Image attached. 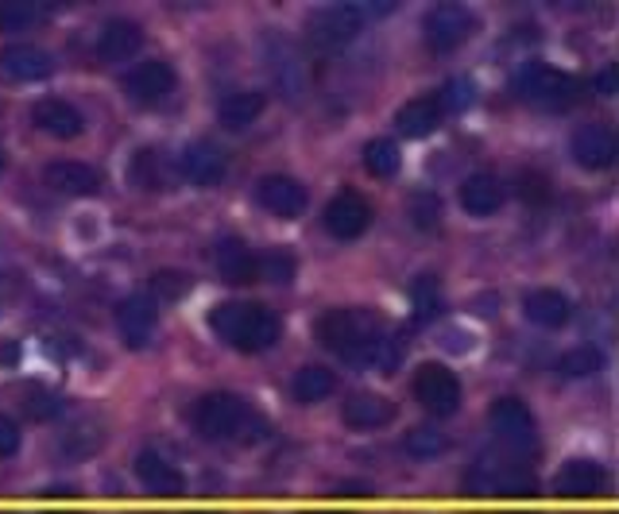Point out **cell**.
<instances>
[{
	"mask_svg": "<svg viewBox=\"0 0 619 514\" xmlns=\"http://www.w3.org/2000/svg\"><path fill=\"white\" fill-rule=\"evenodd\" d=\"M194 429L206 441L252 445L268 437V418L248 398L232 395V391H214V395L198 398V406H194Z\"/></svg>",
	"mask_w": 619,
	"mask_h": 514,
	"instance_id": "6da1fadb",
	"label": "cell"
},
{
	"mask_svg": "<svg viewBox=\"0 0 619 514\" xmlns=\"http://www.w3.org/2000/svg\"><path fill=\"white\" fill-rule=\"evenodd\" d=\"M43 20L40 4H28V0H0V35L4 32H28L32 24Z\"/></svg>",
	"mask_w": 619,
	"mask_h": 514,
	"instance_id": "d590c367",
	"label": "cell"
},
{
	"mask_svg": "<svg viewBox=\"0 0 619 514\" xmlns=\"http://www.w3.org/2000/svg\"><path fill=\"white\" fill-rule=\"evenodd\" d=\"M334 391H337V375L329 372L326 364L298 368V372H294V380H291V395H294V403H302V406L326 403Z\"/></svg>",
	"mask_w": 619,
	"mask_h": 514,
	"instance_id": "f546056e",
	"label": "cell"
},
{
	"mask_svg": "<svg viewBox=\"0 0 619 514\" xmlns=\"http://www.w3.org/2000/svg\"><path fill=\"white\" fill-rule=\"evenodd\" d=\"M132 468H135V480H140L151 495L175 499V495H183V491H186V475L178 472V464H171L163 452H155V449L135 452Z\"/></svg>",
	"mask_w": 619,
	"mask_h": 514,
	"instance_id": "d6986e66",
	"label": "cell"
},
{
	"mask_svg": "<svg viewBox=\"0 0 619 514\" xmlns=\"http://www.w3.org/2000/svg\"><path fill=\"white\" fill-rule=\"evenodd\" d=\"M209 329L217 340H225L229 349L256 357V352L275 349L279 340V317L260 302H217L209 309Z\"/></svg>",
	"mask_w": 619,
	"mask_h": 514,
	"instance_id": "7a4b0ae2",
	"label": "cell"
},
{
	"mask_svg": "<svg viewBox=\"0 0 619 514\" xmlns=\"http://www.w3.org/2000/svg\"><path fill=\"white\" fill-rule=\"evenodd\" d=\"M596 89H600L604 97H611V94H616V66H604V70H600V78H596Z\"/></svg>",
	"mask_w": 619,
	"mask_h": 514,
	"instance_id": "bcb514c9",
	"label": "cell"
},
{
	"mask_svg": "<svg viewBox=\"0 0 619 514\" xmlns=\"http://www.w3.org/2000/svg\"><path fill=\"white\" fill-rule=\"evenodd\" d=\"M143 47V28L135 24V20H109V24L101 28V35H97V55L105 58V63H128V58H135Z\"/></svg>",
	"mask_w": 619,
	"mask_h": 514,
	"instance_id": "4316f807",
	"label": "cell"
},
{
	"mask_svg": "<svg viewBox=\"0 0 619 514\" xmlns=\"http://www.w3.org/2000/svg\"><path fill=\"white\" fill-rule=\"evenodd\" d=\"M406 214H411V225H414V229L434 232V229H442L445 209H442V198H437V194L422 190V194H414V198H411V206H406Z\"/></svg>",
	"mask_w": 619,
	"mask_h": 514,
	"instance_id": "8d00e7d4",
	"label": "cell"
},
{
	"mask_svg": "<svg viewBox=\"0 0 619 514\" xmlns=\"http://www.w3.org/2000/svg\"><path fill=\"white\" fill-rule=\"evenodd\" d=\"M256 201H260L271 217H279V221H294V217L306 214L310 194H306V186L291 175H263L260 183H256Z\"/></svg>",
	"mask_w": 619,
	"mask_h": 514,
	"instance_id": "4fadbf2b",
	"label": "cell"
},
{
	"mask_svg": "<svg viewBox=\"0 0 619 514\" xmlns=\"http://www.w3.org/2000/svg\"><path fill=\"white\" fill-rule=\"evenodd\" d=\"M411 302H414V325H430L437 321L445 298H442V283L434 275H419L411 283Z\"/></svg>",
	"mask_w": 619,
	"mask_h": 514,
	"instance_id": "1f68e13d",
	"label": "cell"
},
{
	"mask_svg": "<svg viewBox=\"0 0 619 514\" xmlns=\"http://www.w3.org/2000/svg\"><path fill=\"white\" fill-rule=\"evenodd\" d=\"M229 171L225 163V151L209 140H194L178 151V175L186 178L191 186H217Z\"/></svg>",
	"mask_w": 619,
	"mask_h": 514,
	"instance_id": "5bb4252c",
	"label": "cell"
},
{
	"mask_svg": "<svg viewBox=\"0 0 619 514\" xmlns=\"http://www.w3.org/2000/svg\"><path fill=\"white\" fill-rule=\"evenodd\" d=\"M403 449L419 460H430V457H442V452L449 449V437L434 426H414L411 434L403 437Z\"/></svg>",
	"mask_w": 619,
	"mask_h": 514,
	"instance_id": "e575fe53",
	"label": "cell"
},
{
	"mask_svg": "<svg viewBox=\"0 0 619 514\" xmlns=\"http://www.w3.org/2000/svg\"><path fill=\"white\" fill-rule=\"evenodd\" d=\"M322 225L334 240H360L372 225V206H368L365 194L357 190H341L326 201L322 209Z\"/></svg>",
	"mask_w": 619,
	"mask_h": 514,
	"instance_id": "8fae6325",
	"label": "cell"
},
{
	"mask_svg": "<svg viewBox=\"0 0 619 514\" xmlns=\"http://www.w3.org/2000/svg\"><path fill=\"white\" fill-rule=\"evenodd\" d=\"M63 411H66V403H63V395H55V391H47V387H28L24 391V414L32 422H51V418H58Z\"/></svg>",
	"mask_w": 619,
	"mask_h": 514,
	"instance_id": "f35d334b",
	"label": "cell"
},
{
	"mask_svg": "<svg viewBox=\"0 0 619 514\" xmlns=\"http://www.w3.org/2000/svg\"><path fill=\"white\" fill-rule=\"evenodd\" d=\"M214 267L225 283H256L260 278V255L252 252V244L240 237H221L214 244Z\"/></svg>",
	"mask_w": 619,
	"mask_h": 514,
	"instance_id": "ac0fdd59",
	"label": "cell"
},
{
	"mask_svg": "<svg viewBox=\"0 0 619 514\" xmlns=\"http://www.w3.org/2000/svg\"><path fill=\"white\" fill-rule=\"evenodd\" d=\"M120 89H124L128 101L135 105H163L171 101V94L178 89V74L171 63H163V58H143V63H135L132 70L120 78Z\"/></svg>",
	"mask_w": 619,
	"mask_h": 514,
	"instance_id": "30bf717a",
	"label": "cell"
},
{
	"mask_svg": "<svg viewBox=\"0 0 619 514\" xmlns=\"http://www.w3.org/2000/svg\"><path fill=\"white\" fill-rule=\"evenodd\" d=\"M17 291H20L17 275H0V309H4L12 298H17Z\"/></svg>",
	"mask_w": 619,
	"mask_h": 514,
	"instance_id": "f6af8a7d",
	"label": "cell"
},
{
	"mask_svg": "<svg viewBox=\"0 0 619 514\" xmlns=\"http://www.w3.org/2000/svg\"><path fill=\"white\" fill-rule=\"evenodd\" d=\"M341 422L349 429H383L395 422V403L388 395H376V391H357V395L345 398Z\"/></svg>",
	"mask_w": 619,
	"mask_h": 514,
	"instance_id": "7402d4cb",
	"label": "cell"
},
{
	"mask_svg": "<svg viewBox=\"0 0 619 514\" xmlns=\"http://www.w3.org/2000/svg\"><path fill=\"white\" fill-rule=\"evenodd\" d=\"M515 94H519V101L534 105V109L565 112L580 101V81L573 78V74L557 70V66L526 63L523 70L515 74Z\"/></svg>",
	"mask_w": 619,
	"mask_h": 514,
	"instance_id": "5b68a950",
	"label": "cell"
},
{
	"mask_svg": "<svg viewBox=\"0 0 619 514\" xmlns=\"http://www.w3.org/2000/svg\"><path fill=\"white\" fill-rule=\"evenodd\" d=\"M17 452H20V426L9 414H0V457H17Z\"/></svg>",
	"mask_w": 619,
	"mask_h": 514,
	"instance_id": "b9f144b4",
	"label": "cell"
},
{
	"mask_svg": "<svg viewBox=\"0 0 619 514\" xmlns=\"http://www.w3.org/2000/svg\"><path fill=\"white\" fill-rule=\"evenodd\" d=\"M411 387L414 398L422 403V411L434 414V418H453L460 411V380L445 364H434V360L419 364Z\"/></svg>",
	"mask_w": 619,
	"mask_h": 514,
	"instance_id": "9c48e42d",
	"label": "cell"
},
{
	"mask_svg": "<svg viewBox=\"0 0 619 514\" xmlns=\"http://www.w3.org/2000/svg\"><path fill=\"white\" fill-rule=\"evenodd\" d=\"M263 109H268V97L260 89H232L217 101V124L229 132H245L263 117Z\"/></svg>",
	"mask_w": 619,
	"mask_h": 514,
	"instance_id": "83f0119b",
	"label": "cell"
},
{
	"mask_svg": "<svg viewBox=\"0 0 619 514\" xmlns=\"http://www.w3.org/2000/svg\"><path fill=\"white\" fill-rule=\"evenodd\" d=\"M523 198L526 201H539V198H550V183H546V178H542V175H526V171H523Z\"/></svg>",
	"mask_w": 619,
	"mask_h": 514,
	"instance_id": "7bdbcfd3",
	"label": "cell"
},
{
	"mask_svg": "<svg viewBox=\"0 0 619 514\" xmlns=\"http://www.w3.org/2000/svg\"><path fill=\"white\" fill-rule=\"evenodd\" d=\"M0 70L9 74L12 81H40L55 70V58L35 43H9L0 51Z\"/></svg>",
	"mask_w": 619,
	"mask_h": 514,
	"instance_id": "cb8c5ba5",
	"label": "cell"
},
{
	"mask_svg": "<svg viewBox=\"0 0 619 514\" xmlns=\"http://www.w3.org/2000/svg\"><path fill=\"white\" fill-rule=\"evenodd\" d=\"M318 514H345V511H318Z\"/></svg>",
	"mask_w": 619,
	"mask_h": 514,
	"instance_id": "c3c4849f",
	"label": "cell"
},
{
	"mask_svg": "<svg viewBox=\"0 0 619 514\" xmlns=\"http://www.w3.org/2000/svg\"><path fill=\"white\" fill-rule=\"evenodd\" d=\"M194 286V275L191 271H178V267H160L155 275H151V291L160 294L163 302H178L186 298Z\"/></svg>",
	"mask_w": 619,
	"mask_h": 514,
	"instance_id": "74e56055",
	"label": "cell"
},
{
	"mask_svg": "<svg viewBox=\"0 0 619 514\" xmlns=\"http://www.w3.org/2000/svg\"><path fill=\"white\" fill-rule=\"evenodd\" d=\"M43 183L55 194H63V198H94L101 190V175L89 163H78V158H55V163H47L43 166Z\"/></svg>",
	"mask_w": 619,
	"mask_h": 514,
	"instance_id": "2e32d148",
	"label": "cell"
},
{
	"mask_svg": "<svg viewBox=\"0 0 619 514\" xmlns=\"http://www.w3.org/2000/svg\"><path fill=\"white\" fill-rule=\"evenodd\" d=\"M480 20L465 4H434V9L422 17V40L437 55H449V51L465 47V43L477 35Z\"/></svg>",
	"mask_w": 619,
	"mask_h": 514,
	"instance_id": "8992f818",
	"label": "cell"
},
{
	"mask_svg": "<svg viewBox=\"0 0 619 514\" xmlns=\"http://www.w3.org/2000/svg\"><path fill=\"white\" fill-rule=\"evenodd\" d=\"M604 483H608V472L596 460H565L554 475V491L565 499H585V495H600Z\"/></svg>",
	"mask_w": 619,
	"mask_h": 514,
	"instance_id": "d4e9b609",
	"label": "cell"
},
{
	"mask_svg": "<svg viewBox=\"0 0 619 514\" xmlns=\"http://www.w3.org/2000/svg\"><path fill=\"white\" fill-rule=\"evenodd\" d=\"M4 171H9V155H4V151H0V175H4Z\"/></svg>",
	"mask_w": 619,
	"mask_h": 514,
	"instance_id": "7dc6e473",
	"label": "cell"
},
{
	"mask_svg": "<svg viewBox=\"0 0 619 514\" xmlns=\"http://www.w3.org/2000/svg\"><path fill=\"white\" fill-rule=\"evenodd\" d=\"M399 166H403V155H399L395 140H368L365 143V171L372 178H395Z\"/></svg>",
	"mask_w": 619,
	"mask_h": 514,
	"instance_id": "d6a6232c",
	"label": "cell"
},
{
	"mask_svg": "<svg viewBox=\"0 0 619 514\" xmlns=\"http://www.w3.org/2000/svg\"><path fill=\"white\" fill-rule=\"evenodd\" d=\"M473 97H477V89H473L469 78H453L449 86H445L442 94H437V101H442L445 112H460V109H469Z\"/></svg>",
	"mask_w": 619,
	"mask_h": 514,
	"instance_id": "60d3db41",
	"label": "cell"
},
{
	"mask_svg": "<svg viewBox=\"0 0 619 514\" xmlns=\"http://www.w3.org/2000/svg\"><path fill=\"white\" fill-rule=\"evenodd\" d=\"M503 183L496 175H469L465 183H460V190H457V201H460V209L469 217H492V214H500V206H503Z\"/></svg>",
	"mask_w": 619,
	"mask_h": 514,
	"instance_id": "f1b7e54d",
	"label": "cell"
},
{
	"mask_svg": "<svg viewBox=\"0 0 619 514\" xmlns=\"http://www.w3.org/2000/svg\"><path fill=\"white\" fill-rule=\"evenodd\" d=\"M442 120H445V109H442V101H437V94L411 97V101L399 105V112H395V128L406 140H426L430 132H437Z\"/></svg>",
	"mask_w": 619,
	"mask_h": 514,
	"instance_id": "484cf974",
	"label": "cell"
},
{
	"mask_svg": "<svg viewBox=\"0 0 619 514\" xmlns=\"http://www.w3.org/2000/svg\"><path fill=\"white\" fill-rule=\"evenodd\" d=\"M294 271H298V263H294L291 252H268L260 255V278H268V283H294Z\"/></svg>",
	"mask_w": 619,
	"mask_h": 514,
	"instance_id": "ab89813d",
	"label": "cell"
},
{
	"mask_svg": "<svg viewBox=\"0 0 619 514\" xmlns=\"http://www.w3.org/2000/svg\"><path fill=\"white\" fill-rule=\"evenodd\" d=\"M112 317H117V329L120 337H124L128 349H143L151 337H155V325H160V317H155V306H151L148 298H120L117 309H112Z\"/></svg>",
	"mask_w": 619,
	"mask_h": 514,
	"instance_id": "44dd1931",
	"label": "cell"
},
{
	"mask_svg": "<svg viewBox=\"0 0 619 514\" xmlns=\"http://www.w3.org/2000/svg\"><path fill=\"white\" fill-rule=\"evenodd\" d=\"M460 483L473 495H531L539 480H534V468L526 464V457H515L508 449H488L465 468Z\"/></svg>",
	"mask_w": 619,
	"mask_h": 514,
	"instance_id": "277c9868",
	"label": "cell"
},
{
	"mask_svg": "<svg viewBox=\"0 0 619 514\" xmlns=\"http://www.w3.org/2000/svg\"><path fill=\"white\" fill-rule=\"evenodd\" d=\"M604 364V357L593 349V345H580V349H569L562 360L554 364V372L562 375V380H588V375H596Z\"/></svg>",
	"mask_w": 619,
	"mask_h": 514,
	"instance_id": "836d02e7",
	"label": "cell"
},
{
	"mask_svg": "<svg viewBox=\"0 0 619 514\" xmlns=\"http://www.w3.org/2000/svg\"><path fill=\"white\" fill-rule=\"evenodd\" d=\"M383 332H388V321L365 306H337L318 317V340L349 364H360Z\"/></svg>",
	"mask_w": 619,
	"mask_h": 514,
	"instance_id": "3957f363",
	"label": "cell"
},
{
	"mask_svg": "<svg viewBox=\"0 0 619 514\" xmlns=\"http://www.w3.org/2000/svg\"><path fill=\"white\" fill-rule=\"evenodd\" d=\"M523 317L539 329H565L573 317V298L554 286H534L523 294Z\"/></svg>",
	"mask_w": 619,
	"mask_h": 514,
	"instance_id": "ffe728a7",
	"label": "cell"
},
{
	"mask_svg": "<svg viewBox=\"0 0 619 514\" xmlns=\"http://www.w3.org/2000/svg\"><path fill=\"white\" fill-rule=\"evenodd\" d=\"M360 32H365V9H357V4H329L306 20V35L318 51L349 47Z\"/></svg>",
	"mask_w": 619,
	"mask_h": 514,
	"instance_id": "ba28073f",
	"label": "cell"
},
{
	"mask_svg": "<svg viewBox=\"0 0 619 514\" xmlns=\"http://www.w3.org/2000/svg\"><path fill=\"white\" fill-rule=\"evenodd\" d=\"M20 360V345L9 337H0V368H12Z\"/></svg>",
	"mask_w": 619,
	"mask_h": 514,
	"instance_id": "ee69618b",
	"label": "cell"
},
{
	"mask_svg": "<svg viewBox=\"0 0 619 514\" xmlns=\"http://www.w3.org/2000/svg\"><path fill=\"white\" fill-rule=\"evenodd\" d=\"M488 426H492L500 449L515 452V457L539 449V422H534L531 406L519 403V398H496L492 411H488Z\"/></svg>",
	"mask_w": 619,
	"mask_h": 514,
	"instance_id": "52a82bcc",
	"label": "cell"
},
{
	"mask_svg": "<svg viewBox=\"0 0 619 514\" xmlns=\"http://www.w3.org/2000/svg\"><path fill=\"white\" fill-rule=\"evenodd\" d=\"M101 445H105V429L97 426V422H89V418L74 422V426L66 429L63 437H58V452H63V457H70V460L94 457Z\"/></svg>",
	"mask_w": 619,
	"mask_h": 514,
	"instance_id": "4dcf8cb0",
	"label": "cell"
},
{
	"mask_svg": "<svg viewBox=\"0 0 619 514\" xmlns=\"http://www.w3.org/2000/svg\"><path fill=\"white\" fill-rule=\"evenodd\" d=\"M569 155L585 171H608L616 163V132L608 124H580L569 140Z\"/></svg>",
	"mask_w": 619,
	"mask_h": 514,
	"instance_id": "9a60e30c",
	"label": "cell"
},
{
	"mask_svg": "<svg viewBox=\"0 0 619 514\" xmlns=\"http://www.w3.org/2000/svg\"><path fill=\"white\" fill-rule=\"evenodd\" d=\"M128 183L143 194H167L171 183H175V171L155 147H135L132 158H128Z\"/></svg>",
	"mask_w": 619,
	"mask_h": 514,
	"instance_id": "603a6c76",
	"label": "cell"
},
{
	"mask_svg": "<svg viewBox=\"0 0 619 514\" xmlns=\"http://www.w3.org/2000/svg\"><path fill=\"white\" fill-rule=\"evenodd\" d=\"M32 124L40 132H47L51 140H78L86 132V117L78 112V105L63 101V97H43L32 105Z\"/></svg>",
	"mask_w": 619,
	"mask_h": 514,
	"instance_id": "e0dca14e",
	"label": "cell"
},
{
	"mask_svg": "<svg viewBox=\"0 0 619 514\" xmlns=\"http://www.w3.org/2000/svg\"><path fill=\"white\" fill-rule=\"evenodd\" d=\"M263 58H268V74H271V81L283 89V97L298 101V97L306 94V81H310V70H306V63H302L298 47H294L291 40H283V35H268V43H263Z\"/></svg>",
	"mask_w": 619,
	"mask_h": 514,
	"instance_id": "7c38bea8",
	"label": "cell"
}]
</instances>
